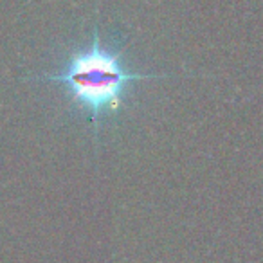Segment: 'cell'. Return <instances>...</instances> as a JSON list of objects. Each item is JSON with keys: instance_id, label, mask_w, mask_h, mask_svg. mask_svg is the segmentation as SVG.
Returning a JSON list of instances; mask_svg holds the SVG:
<instances>
[{"instance_id": "6da1fadb", "label": "cell", "mask_w": 263, "mask_h": 263, "mask_svg": "<svg viewBox=\"0 0 263 263\" xmlns=\"http://www.w3.org/2000/svg\"><path fill=\"white\" fill-rule=\"evenodd\" d=\"M164 74L128 72L119 60V54L101 47L98 29L94 31L92 47L76 52L70 58L65 72L47 74L42 80L58 81L67 87L72 99L83 108L90 110L92 119H98L105 110L116 112L123 103V94L128 83L148 78H162Z\"/></svg>"}]
</instances>
